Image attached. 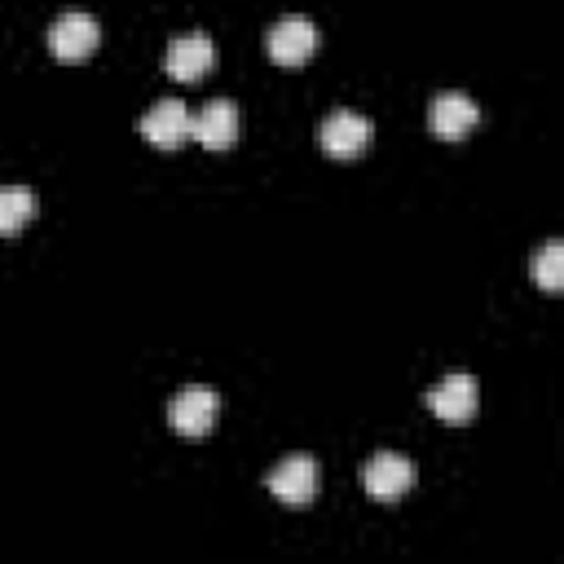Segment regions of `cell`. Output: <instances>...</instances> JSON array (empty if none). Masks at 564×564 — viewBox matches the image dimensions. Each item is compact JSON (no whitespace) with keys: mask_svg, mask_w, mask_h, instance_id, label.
Masks as SVG:
<instances>
[{"mask_svg":"<svg viewBox=\"0 0 564 564\" xmlns=\"http://www.w3.org/2000/svg\"><path fill=\"white\" fill-rule=\"evenodd\" d=\"M370 119L357 115V110H330L317 128V145L330 154V159H357L366 145H370Z\"/></svg>","mask_w":564,"mask_h":564,"instance_id":"obj_6","label":"cell"},{"mask_svg":"<svg viewBox=\"0 0 564 564\" xmlns=\"http://www.w3.org/2000/svg\"><path fill=\"white\" fill-rule=\"evenodd\" d=\"M216 419H220V397H216V388L194 383V388H181V392L167 401V423H172V432H181V436H207V432L216 427Z\"/></svg>","mask_w":564,"mask_h":564,"instance_id":"obj_2","label":"cell"},{"mask_svg":"<svg viewBox=\"0 0 564 564\" xmlns=\"http://www.w3.org/2000/svg\"><path fill=\"white\" fill-rule=\"evenodd\" d=\"M35 216V194L26 185H0V234H18L26 229V220Z\"/></svg>","mask_w":564,"mask_h":564,"instance_id":"obj_12","label":"cell"},{"mask_svg":"<svg viewBox=\"0 0 564 564\" xmlns=\"http://www.w3.org/2000/svg\"><path fill=\"white\" fill-rule=\"evenodd\" d=\"M476 405H480V392L471 375H445L436 388H427V410L445 423H467Z\"/></svg>","mask_w":564,"mask_h":564,"instance_id":"obj_10","label":"cell"},{"mask_svg":"<svg viewBox=\"0 0 564 564\" xmlns=\"http://www.w3.org/2000/svg\"><path fill=\"white\" fill-rule=\"evenodd\" d=\"M533 282H538L542 291H560V286H564V242H560V238L542 242V251H538V260H533Z\"/></svg>","mask_w":564,"mask_h":564,"instance_id":"obj_13","label":"cell"},{"mask_svg":"<svg viewBox=\"0 0 564 564\" xmlns=\"http://www.w3.org/2000/svg\"><path fill=\"white\" fill-rule=\"evenodd\" d=\"M44 40H48V53H53L57 62H84L88 53H97V44H101V26H97L93 13L70 9V13H62V18L48 26Z\"/></svg>","mask_w":564,"mask_h":564,"instance_id":"obj_3","label":"cell"},{"mask_svg":"<svg viewBox=\"0 0 564 564\" xmlns=\"http://www.w3.org/2000/svg\"><path fill=\"white\" fill-rule=\"evenodd\" d=\"M361 485H366V494H370L375 502H397V498H405L410 485H414V463H410L405 454L379 449V454L366 458V467H361Z\"/></svg>","mask_w":564,"mask_h":564,"instance_id":"obj_4","label":"cell"},{"mask_svg":"<svg viewBox=\"0 0 564 564\" xmlns=\"http://www.w3.org/2000/svg\"><path fill=\"white\" fill-rule=\"evenodd\" d=\"M137 132H141L154 150H181V145L194 137V115L185 110L181 97H163V101H154V106L141 115Z\"/></svg>","mask_w":564,"mask_h":564,"instance_id":"obj_1","label":"cell"},{"mask_svg":"<svg viewBox=\"0 0 564 564\" xmlns=\"http://www.w3.org/2000/svg\"><path fill=\"white\" fill-rule=\"evenodd\" d=\"M212 66H216V44H212L207 35H198V31H189V35H172L167 57H163V70H167L172 79L194 84V79L207 75Z\"/></svg>","mask_w":564,"mask_h":564,"instance_id":"obj_8","label":"cell"},{"mask_svg":"<svg viewBox=\"0 0 564 564\" xmlns=\"http://www.w3.org/2000/svg\"><path fill=\"white\" fill-rule=\"evenodd\" d=\"M194 141L207 150H229L238 141V106L229 97H212L194 115Z\"/></svg>","mask_w":564,"mask_h":564,"instance_id":"obj_11","label":"cell"},{"mask_svg":"<svg viewBox=\"0 0 564 564\" xmlns=\"http://www.w3.org/2000/svg\"><path fill=\"white\" fill-rule=\"evenodd\" d=\"M269 494L286 507H308L317 498V463L308 454H291L269 471Z\"/></svg>","mask_w":564,"mask_h":564,"instance_id":"obj_7","label":"cell"},{"mask_svg":"<svg viewBox=\"0 0 564 564\" xmlns=\"http://www.w3.org/2000/svg\"><path fill=\"white\" fill-rule=\"evenodd\" d=\"M476 119H480V110L467 93H436L432 106H427V128L441 141H463L476 128Z\"/></svg>","mask_w":564,"mask_h":564,"instance_id":"obj_9","label":"cell"},{"mask_svg":"<svg viewBox=\"0 0 564 564\" xmlns=\"http://www.w3.org/2000/svg\"><path fill=\"white\" fill-rule=\"evenodd\" d=\"M264 48H269V57L278 66H304L317 53V26L308 18H300V13H291V18H282V22L269 26Z\"/></svg>","mask_w":564,"mask_h":564,"instance_id":"obj_5","label":"cell"}]
</instances>
